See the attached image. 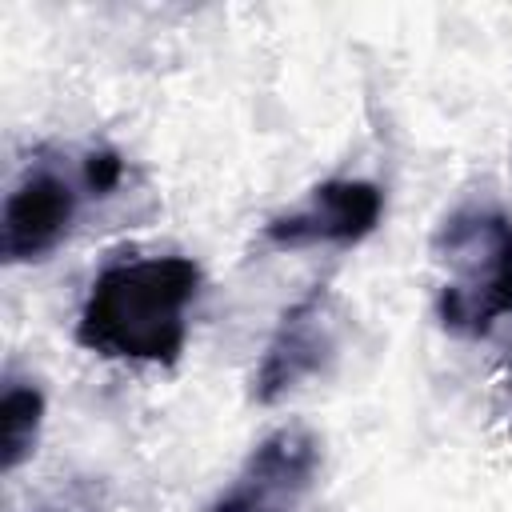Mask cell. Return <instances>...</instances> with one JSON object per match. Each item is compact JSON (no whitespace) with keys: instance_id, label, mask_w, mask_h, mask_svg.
<instances>
[{"instance_id":"6da1fadb","label":"cell","mask_w":512,"mask_h":512,"mask_svg":"<svg viewBox=\"0 0 512 512\" xmlns=\"http://www.w3.org/2000/svg\"><path fill=\"white\" fill-rule=\"evenodd\" d=\"M200 264L188 256H144L108 264L76 316V344L104 360L176 364L188 344V308Z\"/></svg>"},{"instance_id":"7a4b0ae2","label":"cell","mask_w":512,"mask_h":512,"mask_svg":"<svg viewBox=\"0 0 512 512\" xmlns=\"http://www.w3.org/2000/svg\"><path fill=\"white\" fill-rule=\"evenodd\" d=\"M432 260L444 272L436 320L452 336H488L512 312V216L492 204L452 208L432 232Z\"/></svg>"},{"instance_id":"3957f363","label":"cell","mask_w":512,"mask_h":512,"mask_svg":"<svg viewBox=\"0 0 512 512\" xmlns=\"http://www.w3.org/2000/svg\"><path fill=\"white\" fill-rule=\"evenodd\" d=\"M336 352H340V312H336L328 284H316L292 308H284V316L256 364L252 400L256 404L284 400L304 380L324 376L328 364L336 360Z\"/></svg>"},{"instance_id":"277c9868","label":"cell","mask_w":512,"mask_h":512,"mask_svg":"<svg viewBox=\"0 0 512 512\" xmlns=\"http://www.w3.org/2000/svg\"><path fill=\"white\" fill-rule=\"evenodd\" d=\"M320 472V440L308 428L268 432L236 468L208 512H296Z\"/></svg>"},{"instance_id":"5b68a950","label":"cell","mask_w":512,"mask_h":512,"mask_svg":"<svg viewBox=\"0 0 512 512\" xmlns=\"http://www.w3.org/2000/svg\"><path fill=\"white\" fill-rule=\"evenodd\" d=\"M384 216V192L372 180H324L308 196L264 224V240L280 248L356 244Z\"/></svg>"},{"instance_id":"8992f818","label":"cell","mask_w":512,"mask_h":512,"mask_svg":"<svg viewBox=\"0 0 512 512\" xmlns=\"http://www.w3.org/2000/svg\"><path fill=\"white\" fill-rule=\"evenodd\" d=\"M76 212H80V192L64 172L44 164L28 168L4 200V220H0L4 264L44 260L52 248L64 244V236L76 224Z\"/></svg>"},{"instance_id":"52a82bcc","label":"cell","mask_w":512,"mask_h":512,"mask_svg":"<svg viewBox=\"0 0 512 512\" xmlns=\"http://www.w3.org/2000/svg\"><path fill=\"white\" fill-rule=\"evenodd\" d=\"M40 424H44V392L32 380H4L0 392V468L16 472L40 440Z\"/></svg>"},{"instance_id":"ba28073f","label":"cell","mask_w":512,"mask_h":512,"mask_svg":"<svg viewBox=\"0 0 512 512\" xmlns=\"http://www.w3.org/2000/svg\"><path fill=\"white\" fill-rule=\"evenodd\" d=\"M120 180H124V160L112 148H96L80 160V188L88 196H108L120 188Z\"/></svg>"},{"instance_id":"9c48e42d","label":"cell","mask_w":512,"mask_h":512,"mask_svg":"<svg viewBox=\"0 0 512 512\" xmlns=\"http://www.w3.org/2000/svg\"><path fill=\"white\" fill-rule=\"evenodd\" d=\"M508 376H512V368H508Z\"/></svg>"}]
</instances>
